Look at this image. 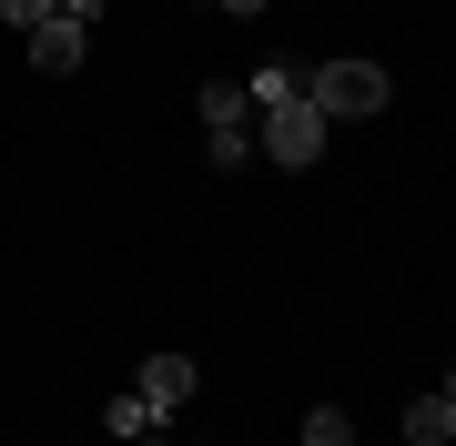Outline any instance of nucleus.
<instances>
[{
	"label": "nucleus",
	"instance_id": "nucleus-1",
	"mask_svg": "<svg viewBox=\"0 0 456 446\" xmlns=\"http://www.w3.org/2000/svg\"><path fill=\"white\" fill-rule=\"evenodd\" d=\"M314 112H325V122L386 112V61H314Z\"/></svg>",
	"mask_w": 456,
	"mask_h": 446
},
{
	"label": "nucleus",
	"instance_id": "nucleus-2",
	"mask_svg": "<svg viewBox=\"0 0 456 446\" xmlns=\"http://www.w3.org/2000/svg\"><path fill=\"white\" fill-rule=\"evenodd\" d=\"M254 142L274 152L284 173H305L314 152H325V112H314V101H274V112H254Z\"/></svg>",
	"mask_w": 456,
	"mask_h": 446
},
{
	"label": "nucleus",
	"instance_id": "nucleus-3",
	"mask_svg": "<svg viewBox=\"0 0 456 446\" xmlns=\"http://www.w3.org/2000/svg\"><path fill=\"white\" fill-rule=\"evenodd\" d=\"M132 396H142L152 416H183L203 396V376H193V355H142V376H132Z\"/></svg>",
	"mask_w": 456,
	"mask_h": 446
},
{
	"label": "nucleus",
	"instance_id": "nucleus-4",
	"mask_svg": "<svg viewBox=\"0 0 456 446\" xmlns=\"http://www.w3.org/2000/svg\"><path fill=\"white\" fill-rule=\"evenodd\" d=\"M82 51H92V20L51 11L41 31H31V71H82Z\"/></svg>",
	"mask_w": 456,
	"mask_h": 446
},
{
	"label": "nucleus",
	"instance_id": "nucleus-5",
	"mask_svg": "<svg viewBox=\"0 0 456 446\" xmlns=\"http://www.w3.org/2000/svg\"><path fill=\"white\" fill-rule=\"evenodd\" d=\"M254 112H274V101H314V61H254Z\"/></svg>",
	"mask_w": 456,
	"mask_h": 446
},
{
	"label": "nucleus",
	"instance_id": "nucleus-6",
	"mask_svg": "<svg viewBox=\"0 0 456 446\" xmlns=\"http://www.w3.org/2000/svg\"><path fill=\"white\" fill-rule=\"evenodd\" d=\"M203 133H254V92L244 82H203Z\"/></svg>",
	"mask_w": 456,
	"mask_h": 446
},
{
	"label": "nucleus",
	"instance_id": "nucleus-7",
	"mask_svg": "<svg viewBox=\"0 0 456 446\" xmlns=\"http://www.w3.org/2000/svg\"><path fill=\"white\" fill-rule=\"evenodd\" d=\"M456 436V396H416L406 406V446H446Z\"/></svg>",
	"mask_w": 456,
	"mask_h": 446
},
{
	"label": "nucleus",
	"instance_id": "nucleus-8",
	"mask_svg": "<svg viewBox=\"0 0 456 446\" xmlns=\"http://www.w3.org/2000/svg\"><path fill=\"white\" fill-rule=\"evenodd\" d=\"M102 426H112V436L132 446V436H152V426H163V416H152V406H142V396H132V385H122V396L102 406Z\"/></svg>",
	"mask_w": 456,
	"mask_h": 446
},
{
	"label": "nucleus",
	"instance_id": "nucleus-9",
	"mask_svg": "<svg viewBox=\"0 0 456 446\" xmlns=\"http://www.w3.org/2000/svg\"><path fill=\"white\" fill-rule=\"evenodd\" d=\"M305 446H355V416H345V406H314L305 416Z\"/></svg>",
	"mask_w": 456,
	"mask_h": 446
},
{
	"label": "nucleus",
	"instance_id": "nucleus-10",
	"mask_svg": "<svg viewBox=\"0 0 456 446\" xmlns=\"http://www.w3.org/2000/svg\"><path fill=\"white\" fill-rule=\"evenodd\" d=\"M51 11H61V0H0V20H11V31H20V41H31V31H41V20H51Z\"/></svg>",
	"mask_w": 456,
	"mask_h": 446
},
{
	"label": "nucleus",
	"instance_id": "nucleus-11",
	"mask_svg": "<svg viewBox=\"0 0 456 446\" xmlns=\"http://www.w3.org/2000/svg\"><path fill=\"white\" fill-rule=\"evenodd\" d=\"M61 11H71V20H102V0H61Z\"/></svg>",
	"mask_w": 456,
	"mask_h": 446
},
{
	"label": "nucleus",
	"instance_id": "nucleus-12",
	"mask_svg": "<svg viewBox=\"0 0 456 446\" xmlns=\"http://www.w3.org/2000/svg\"><path fill=\"white\" fill-rule=\"evenodd\" d=\"M213 11H264V0H213Z\"/></svg>",
	"mask_w": 456,
	"mask_h": 446
},
{
	"label": "nucleus",
	"instance_id": "nucleus-13",
	"mask_svg": "<svg viewBox=\"0 0 456 446\" xmlns=\"http://www.w3.org/2000/svg\"><path fill=\"white\" fill-rule=\"evenodd\" d=\"M132 446H173V436H163V426H152V436H132Z\"/></svg>",
	"mask_w": 456,
	"mask_h": 446
},
{
	"label": "nucleus",
	"instance_id": "nucleus-14",
	"mask_svg": "<svg viewBox=\"0 0 456 446\" xmlns=\"http://www.w3.org/2000/svg\"><path fill=\"white\" fill-rule=\"evenodd\" d=\"M436 396H456V365H446V385H436Z\"/></svg>",
	"mask_w": 456,
	"mask_h": 446
}]
</instances>
